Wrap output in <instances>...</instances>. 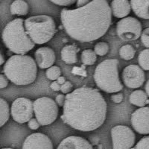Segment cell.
<instances>
[{
	"label": "cell",
	"mask_w": 149,
	"mask_h": 149,
	"mask_svg": "<svg viewBox=\"0 0 149 149\" xmlns=\"http://www.w3.org/2000/svg\"><path fill=\"white\" fill-rule=\"evenodd\" d=\"M24 22L22 18L14 19L8 22L2 31L4 44L9 51L17 54H26L35 46L26 32Z\"/></svg>",
	"instance_id": "277c9868"
},
{
	"label": "cell",
	"mask_w": 149,
	"mask_h": 149,
	"mask_svg": "<svg viewBox=\"0 0 149 149\" xmlns=\"http://www.w3.org/2000/svg\"><path fill=\"white\" fill-rule=\"evenodd\" d=\"M54 5L63 7H70L76 3L78 0H49Z\"/></svg>",
	"instance_id": "83f0119b"
},
{
	"label": "cell",
	"mask_w": 149,
	"mask_h": 149,
	"mask_svg": "<svg viewBox=\"0 0 149 149\" xmlns=\"http://www.w3.org/2000/svg\"><path fill=\"white\" fill-rule=\"evenodd\" d=\"M93 79L98 88L107 93H119L123 89L119 78V61L115 58L101 62L95 68Z\"/></svg>",
	"instance_id": "5b68a950"
},
{
	"label": "cell",
	"mask_w": 149,
	"mask_h": 149,
	"mask_svg": "<svg viewBox=\"0 0 149 149\" xmlns=\"http://www.w3.org/2000/svg\"><path fill=\"white\" fill-rule=\"evenodd\" d=\"M0 106H1V110H0L1 111L0 126L2 127L8 121L9 118H10V110L9 109V105L8 104L7 101L3 98H0Z\"/></svg>",
	"instance_id": "7402d4cb"
},
{
	"label": "cell",
	"mask_w": 149,
	"mask_h": 149,
	"mask_svg": "<svg viewBox=\"0 0 149 149\" xmlns=\"http://www.w3.org/2000/svg\"><path fill=\"white\" fill-rule=\"evenodd\" d=\"M57 149H93L88 140L78 136H70L61 141Z\"/></svg>",
	"instance_id": "9a60e30c"
},
{
	"label": "cell",
	"mask_w": 149,
	"mask_h": 149,
	"mask_svg": "<svg viewBox=\"0 0 149 149\" xmlns=\"http://www.w3.org/2000/svg\"><path fill=\"white\" fill-rule=\"evenodd\" d=\"M130 122L133 128L139 134H149V107H139L131 115Z\"/></svg>",
	"instance_id": "7c38bea8"
},
{
	"label": "cell",
	"mask_w": 149,
	"mask_h": 149,
	"mask_svg": "<svg viewBox=\"0 0 149 149\" xmlns=\"http://www.w3.org/2000/svg\"><path fill=\"white\" fill-rule=\"evenodd\" d=\"M130 2L135 15L143 19H149V0H130Z\"/></svg>",
	"instance_id": "e0dca14e"
},
{
	"label": "cell",
	"mask_w": 149,
	"mask_h": 149,
	"mask_svg": "<svg viewBox=\"0 0 149 149\" xmlns=\"http://www.w3.org/2000/svg\"><path fill=\"white\" fill-rule=\"evenodd\" d=\"M110 8L113 17L122 19L130 14L131 5L128 0H113L110 3Z\"/></svg>",
	"instance_id": "2e32d148"
},
{
	"label": "cell",
	"mask_w": 149,
	"mask_h": 149,
	"mask_svg": "<svg viewBox=\"0 0 149 149\" xmlns=\"http://www.w3.org/2000/svg\"><path fill=\"white\" fill-rule=\"evenodd\" d=\"M61 70L60 67L57 66H52L51 67L48 68L46 72V75L49 80L51 81H55L58 79L60 76H61Z\"/></svg>",
	"instance_id": "484cf974"
},
{
	"label": "cell",
	"mask_w": 149,
	"mask_h": 149,
	"mask_svg": "<svg viewBox=\"0 0 149 149\" xmlns=\"http://www.w3.org/2000/svg\"><path fill=\"white\" fill-rule=\"evenodd\" d=\"M73 85L69 81H66L64 84L61 85V91L63 93V94H68V93H71L72 90Z\"/></svg>",
	"instance_id": "f546056e"
},
{
	"label": "cell",
	"mask_w": 149,
	"mask_h": 149,
	"mask_svg": "<svg viewBox=\"0 0 149 149\" xmlns=\"http://www.w3.org/2000/svg\"><path fill=\"white\" fill-rule=\"evenodd\" d=\"M107 0H78L75 8H64L61 20L66 34L81 42H93L103 37L112 22Z\"/></svg>",
	"instance_id": "6da1fadb"
},
{
	"label": "cell",
	"mask_w": 149,
	"mask_h": 149,
	"mask_svg": "<svg viewBox=\"0 0 149 149\" xmlns=\"http://www.w3.org/2000/svg\"><path fill=\"white\" fill-rule=\"evenodd\" d=\"M29 11V5L26 0H14L10 5V12L13 15L26 16Z\"/></svg>",
	"instance_id": "ffe728a7"
},
{
	"label": "cell",
	"mask_w": 149,
	"mask_h": 149,
	"mask_svg": "<svg viewBox=\"0 0 149 149\" xmlns=\"http://www.w3.org/2000/svg\"><path fill=\"white\" fill-rule=\"evenodd\" d=\"M0 58H1V61H0V65L2 66V65H3V63H5V57H4V55L2 54V52H1V55H0Z\"/></svg>",
	"instance_id": "74e56055"
},
{
	"label": "cell",
	"mask_w": 149,
	"mask_h": 149,
	"mask_svg": "<svg viewBox=\"0 0 149 149\" xmlns=\"http://www.w3.org/2000/svg\"><path fill=\"white\" fill-rule=\"evenodd\" d=\"M61 85L57 81H53V82L51 84V85H50V87H51L52 90L57 92L61 90Z\"/></svg>",
	"instance_id": "e575fe53"
},
{
	"label": "cell",
	"mask_w": 149,
	"mask_h": 149,
	"mask_svg": "<svg viewBox=\"0 0 149 149\" xmlns=\"http://www.w3.org/2000/svg\"><path fill=\"white\" fill-rule=\"evenodd\" d=\"M110 49L108 43L106 42H98L94 46V51L96 53L97 55L104 56L107 54Z\"/></svg>",
	"instance_id": "d4e9b609"
},
{
	"label": "cell",
	"mask_w": 149,
	"mask_h": 149,
	"mask_svg": "<svg viewBox=\"0 0 149 149\" xmlns=\"http://www.w3.org/2000/svg\"><path fill=\"white\" fill-rule=\"evenodd\" d=\"M123 94L122 93H114L111 95L110 98H111L112 102H113L116 104H119L123 101Z\"/></svg>",
	"instance_id": "1f68e13d"
},
{
	"label": "cell",
	"mask_w": 149,
	"mask_h": 149,
	"mask_svg": "<svg viewBox=\"0 0 149 149\" xmlns=\"http://www.w3.org/2000/svg\"><path fill=\"white\" fill-rule=\"evenodd\" d=\"M22 149H54V146L47 135L42 133H34L30 134L24 140Z\"/></svg>",
	"instance_id": "4fadbf2b"
},
{
	"label": "cell",
	"mask_w": 149,
	"mask_h": 149,
	"mask_svg": "<svg viewBox=\"0 0 149 149\" xmlns=\"http://www.w3.org/2000/svg\"><path fill=\"white\" fill-rule=\"evenodd\" d=\"M80 49L74 44L66 45L61 49V57L62 61L66 64L76 63L78 61L77 54L79 52Z\"/></svg>",
	"instance_id": "ac0fdd59"
},
{
	"label": "cell",
	"mask_w": 149,
	"mask_h": 149,
	"mask_svg": "<svg viewBox=\"0 0 149 149\" xmlns=\"http://www.w3.org/2000/svg\"><path fill=\"white\" fill-rule=\"evenodd\" d=\"M57 102L49 97H41L34 102V112L40 126L52 124L59 114Z\"/></svg>",
	"instance_id": "52a82bcc"
},
{
	"label": "cell",
	"mask_w": 149,
	"mask_h": 149,
	"mask_svg": "<svg viewBox=\"0 0 149 149\" xmlns=\"http://www.w3.org/2000/svg\"><path fill=\"white\" fill-rule=\"evenodd\" d=\"M113 149H131L136 142L134 130L125 125H116L110 130Z\"/></svg>",
	"instance_id": "9c48e42d"
},
{
	"label": "cell",
	"mask_w": 149,
	"mask_h": 149,
	"mask_svg": "<svg viewBox=\"0 0 149 149\" xmlns=\"http://www.w3.org/2000/svg\"><path fill=\"white\" fill-rule=\"evenodd\" d=\"M136 50L131 45L126 44L119 49V55L121 58L125 61H130L134 58Z\"/></svg>",
	"instance_id": "603a6c76"
},
{
	"label": "cell",
	"mask_w": 149,
	"mask_h": 149,
	"mask_svg": "<svg viewBox=\"0 0 149 149\" xmlns=\"http://www.w3.org/2000/svg\"><path fill=\"white\" fill-rule=\"evenodd\" d=\"M34 58L37 66L40 69H48L53 66L55 62L56 56L54 51L52 48L40 47L34 52Z\"/></svg>",
	"instance_id": "5bb4252c"
},
{
	"label": "cell",
	"mask_w": 149,
	"mask_h": 149,
	"mask_svg": "<svg viewBox=\"0 0 149 149\" xmlns=\"http://www.w3.org/2000/svg\"><path fill=\"white\" fill-rule=\"evenodd\" d=\"M4 74L17 86H26L35 81L37 64L32 57L27 54H14L4 64Z\"/></svg>",
	"instance_id": "3957f363"
},
{
	"label": "cell",
	"mask_w": 149,
	"mask_h": 149,
	"mask_svg": "<svg viewBox=\"0 0 149 149\" xmlns=\"http://www.w3.org/2000/svg\"><path fill=\"white\" fill-rule=\"evenodd\" d=\"M107 104L99 90L83 86L66 95L61 120L73 129L90 132L104 123Z\"/></svg>",
	"instance_id": "7a4b0ae2"
},
{
	"label": "cell",
	"mask_w": 149,
	"mask_h": 149,
	"mask_svg": "<svg viewBox=\"0 0 149 149\" xmlns=\"http://www.w3.org/2000/svg\"><path fill=\"white\" fill-rule=\"evenodd\" d=\"M57 81H58L60 84L62 85L63 84H64L66 81V78H65L63 76H60L59 78L57 79Z\"/></svg>",
	"instance_id": "d590c367"
},
{
	"label": "cell",
	"mask_w": 149,
	"mask_h": 149,
	"mask_svg": "<svg viewBox=\"0 0 149 149\" xmlns=\"http://www.w3.org/2000/svg\"><path fill=\"white\" fill-rule=\"evenodd\" d=\"M2 149H14V148H2Z\"/></svg>",
	"instance_id": "f35d334b"
},
{
	"label": "cell",
	"mask_w": 149,
	"mask_h": 149,
	"mask_svg": "<svg viewBox=\"0 0 149 149\" xmlns=\"http://www.w3.org/2000/svg\"><path fill=\"white\" fill-rule=\"evenodd\" d=\"M28 126L31 130H37L40 127V125L36 118H32L28 122Z\"/></svg>",
	"instance_id": "4dcf8cb0"
},
{
	"label": "cell",
	"mask_w": 149,
	"mask_h": 149,
	"mask_svg": "<svg viewBox=\"0 0 149 149\" xmlns=\"http://www.w3.org/2000/svg\"><path fill=\"white\" fill-rule=\"evenodd\" d=\"M9 79L7 78V76L5 74H0V88L4 89L6 86H8V84Z\"/></svg>",
	"instance_id": "d6a6232c"
},
{
	"label": "cell",
	"mask_w": 149,
	"mask_h": 149,
	"mask_svg": "<svg viewBox=\"0 0 149 149\" xmlns=\"http://www.w3.org/2000/svg\"><path fill=\"white\" fill-rule=\"evenodd\" d=\"M138 63L141 67L146 71L149 70V49H143L138 55Z\"/></svg>",
	"instance_id": "cb8c5ba5"
},
{
	"label": "cell",
	"mask_w": 149,
	"mask_h": 149,
	"mask_svg": "<svg viewBox=\"0 0 149 149\" xmlns=\"http://www.w3.org/2000/svg\"><path fill=\"white\" fill-rule=\"evenodd\" d=\"M140 39L143 46L149 49V27L142 31Z\"/></svg>",
	"instance_id": "f1b7e54d"
},
{
	"label": "cell",
	"mask_w": 149,
	"mask_h": 149,
	"mask_svg": "<svg viewBox=\"0 0 149 149\" xmlns=\"http://www.w3.org/2000/svg\"><path fill=\"white\" fill-rule=\"evenodd\" d=\"M145 90H146V93H147V95H148L149 97V79L148 80L147 82H146V86H145Z\"/></svg>",
	"instance_id": "8d00e7d4"
},
{
	"label": "cell",
	"mask_w": 149,
	"mask_h": 149,
	"mask_svg": "<svg viewBox=\"0 0 149 149\" xmlns=\"http://www.w3.org/2000/svg\"><path fill=\"white\" fill-rule=\"evenodd\" d=\"M124 84L131 89H137L142 86L146 81L144 70L140 66L135 64L128 65L124 68L122 73Z\"/></svg>",
	"instance_id": "8fae6325"
},
{
	"label": "cell",
	"mask_w": 149,
	"mask_h": 149,
	"mask_svg": "<svg viewBox=\"0 0 149 149\" xmlns=\"http://www.w3.org/2000/svg\"><path fill=\"white\" fill-rule=\"evenodd\" d=\"M129 102L136 107H145L147 104L149 103L148 95H147L146 92H144L143 90H135L130 95Z\"/></svg>",
	"instance_id": "d6986e66"
},
{
	"label": "cell",
	"mask_w": 149,
	"mask_h": 149,
	"mask_svg": "<svg viewBox=\"0 0 149 149\" xmlns=\"http://www.w3.org/2000/svg\"><path fill=\"white\" fill-rule=\"evenodd\" d=\"M65 99H66V95H64L63 94H59L56 97L55 102H57L59 107H63L65 103Z\"/></svg>",
	"instance_id": "836d02e7"
},
{
	"label": "cell",
	"mask_w": 149,
	"mask_h": 149,
	"mask_svg": "<svg viewBox=\"0 0 149 149\" xmlns=\"http://www.w3.org/2000/svg\"><path fill=\"white\" fill-rule=\"evenodd\" d=\"M25 29L35 44L42 45L52 39L56 33L54 19L48 15H36L25 19Z\"/></svg>",
	"instance_id": "8992f818"
},
{
	"label": "cell",
	"mask_w": 149,
	"mask_h": 149,
	"mask_svg": "<svg viewBox=\"0 0 149 149\" xmlns=\"http://www.w3.org/2000/svg\"><path fill=\"white\" fill-rule=\"evenodd\" d=\"M34 102L28 98L19 97L12 102L10 115L16 122L24 124L32 119Z\"/></svg>",
	"instance_id": "30bf717a"
},
{
	"label": "cell",
	"mask_w": 149,
	"mask_h": 149,
	"mask_svg": "<svg viewBox=\"0 0 149 149\" xmlns=\"http://www.w3.org/2000/svg\"><path fill=\"white\" fill-rule=\"evenodd\" d=\"M116 31L117 36L123 41H134L141 37L142 26L135 17H126L118 21Z\"/></svg>",
	"instance_id": "ba28073f"
},
{
	"label": "cell",
	"mask_w": 149,
	"mask_h": 149,
	"mask_svg": "<svg viewBox=\"0 0 149 149\" xmlns=\"http://www.w3.org/2000/svg\"><path fill=\"white\" fill-rule=\"evenodd\" d=\"M97 54L93 49H85L82 51L81 54V60L83 64L86 66H91L95 64L97 61Z\"/></svg>",
	"instance_id": "44dd1931"
},
{
	"label": "cell",
	"mask_w": 149,
	"mask_h": 149,
	"mask_svg": "<svg viewBox=\"0 0 149 149\" xmlns=\"http://www.w3.org/2000/svg\"><path fill=\"white\" fill-rule=\"evenodd\" d=\"M131 149H149V135L143 136Z\"/></svg>",
	"instance_id": "4316f807"
}]
</instances>
